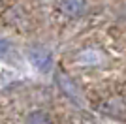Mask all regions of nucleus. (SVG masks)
<instances>
[{
  "label": "nucleus",
  "instance_id": "obj_3",
  "mask_svg": "<svg viewBox=\"0 0 126 124\" xmlns=\"http://www.w3.org/2000/svg\"><path fill=\"white\" fill-rule=\"evenodd\" d=\"M104 60H105V57L98 49H83L75 57V62L79 66H100Z\"/></svg>",
  "mask_w": 126,
  "mask_h": 124
},
{
  "label": "nucleus",
  "instance_id": "obj_4",
  "mask_svg": "<svg viewBox=\"0 0 126 124\" xmlns=\"http://www.w3.org/2000/svg\"><path fill=\"white\" fill-rule=\"evenodd\" d=\"M0 58H4L6 62H11V64H17V62H19L17 51L13 49V45H11L6 38H0Z\"/></svg>",
  "mask_w": 126,
  "mask_h": 124
},
{
  "label": "nucleus",
  "instance_id": "obj_5",
  "mask_svg": "<svg viewBox=\"0 0 126 124\" xmlns=\"http://www.w3.org/2000/svg\"><path fill=\"white\" fill-rule=\"evenodd\" d=\"M60 85H62L64 88H66V92H68V96H74V98H77V88H75L74 83H70L68 77H64V75H60Z\"/></svg>",
  "mask_w": 126,
  "mask_h": 124
},
{
  "label": "nucleus",
  "instance_id": "obj_1",
  "mask_svg": "<svg viewBox=\"0 0 126 124\" xmlns=\"http://www.w3.org/2000/svg\"><path fill=\"white\" fill-rule=\"evenodd\" d=\"M28 58L38 70H42V72H47L49 68L53 64V58H51V53L45 49V47H32L30 51H28Z\"/></svg>",
  "mask_w": 126,
  "mask_h": 124
},
{
  "label": "nucleus",
  "instance_id": "obj_2",
  "mask_svg": "<svg viewBox=\"0 0 126 124\" xmlns=\"http://www.w3.org/2000/svg\"><path fill=\"white\" fill-rule=\"evenodd\" d=\"M60 10L70 17H81L89 10L87 0H60Z\"/></svg>",
  "mask_w": 126,
  "mask_h": 124
}]
</instances>
